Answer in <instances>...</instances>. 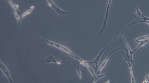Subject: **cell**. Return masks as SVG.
Segmentation results:
<instances>
[{
  "mask_svg": "<svg viewBox=\"0 0 149 83\" xmlns=\"http://www.w3.org/2000/svg\"><path fill=\"white\" fill-rule=\"evenodd\" d=\"M63 58V59H58V58L54 57L50 53H48V56L45 59H43V60H41V61L42 62V64H46V63L47 64V63H53L57 64V61H58V60L68 59V58Z\"/></svg>",
  "mask_w": 149,
  "mask_h": 83,
  "instance_id": "6da1fadb",
  "label": "cell"
},
{
  "mask_svg": "<svg viewBox=\"0 0 149 83\" xmlns=\"http://www.w3.org/2000/svg\"><path fill=\"white\" fill-rule=\"evenodd\" d=\"M1 70H2V72L4 75L7 77L9 82L12 83H13L11 77L10 73L8 68L4 64H3L1 61H0V65Z\"/></svg>",
  "mask_w": 149,
  "mask_h": 83,
  "instance_id": "7a4b0ae2",
  "label": "cell"
},
{
  "mask_svg": "<svg viewBox=\"0 0 149 83\" xmlns=\"http://www.w3.org/2000/svg\"><path fill=\"white\" fill-rule=\"evenodd\" d=\"M121 50H122V49H126H126H121V48H119V49H116V50H114L112 52L111 54H109L108 56V57L103 62L102 64L101 65H100V68H99V71H98V72L97 73V74L96 76H97L98 75H100V72H101L102 71L103 69V68H104V67H105V65H106L108 61L109 58H110V57L111 56L112 54L113 53H114V52L116 51H117L119 50H121Z\"/></svg>",
  "mask_w": 149,
  "mask_h": 83,
  "instance_id": "3957f363",
  "label": "cell"
},
{
  "mask_svg": "<svg viewBox=\"0 0 149 83\" xmlns=\"http://www.w3.org/2000/svg\"><path fill=\"white\" fill-rule=\"evenodd\" d=\"M126 54H124L123 52L121 51V54H123L124 56V60L126 61L127 62H130L132 63L133 66H134V63L133 60H132L131 57V56L130 54H128V50L127 48H126Z\"/></svg>",
  "mask_w": 149,
  "mask_h": 83,
  "instance_id": "277c9868",
  "label": "cell"
},
{
  "mask_svg": "<svg viewBox=\"0 0 149 83\" xmlns=\"http://www.w3.org/2000/svg\"><path fill=\"white\" fill-rule=\"evenodd\" d=\"M149 42V39L145 40L140 41H139V44L138 46H137L136 48L133 51V54H134L135 52L137 50L139 49L140 47L142 46H144L145 44L148 43Z\"/></svg>",
  "mask_w": 149,
  "mask_h": 83,
  "instance_id": "5b68a950",
  "label": "cell"
},
{
  "mask_svg": "<svg viewBox=\"0 0 149 83\" xmlns=\"http://www.w3.org/2000/svg\"><path fill=\"white\" fill-rule=\"evenodd\" d=\"M128 64L129 68L130 70V75H131V83H135V80L134 77L133 73L132 70V67L131 64L129 62H128Z\"/></svg>",
  "mask_w": 149,
  "mask_h": 83,
  "instance_id": "8992f818",
  "label": "cell"
},
{
  "mask_svg": "<svg viewBox=\"0 0 149 83\" xmlns=\"http://www.w3.org/2000/svg\"><path fill=\"white\" fill-rule=\"evenodd\" d=\"M85 66H86L87 67V68L88 69L89 72H90V73L91 74V75H92V76L95 79V78H96V76H95V72H94V70H93L92 68H91L90 66H89L87 64H85Z\"/></svg>",
  "mask_w": 149,
  "mask_h": 83,
  "instance_id": "52a82bcc",
  "label": "cell"
},
{
  "mask_svg": "<svg viewBox=\"0 0 149 83\" xmlns=\"http://www.w3.org/2000/svg\"><path fill=\"white\" fill-rule=\"evenodd\" d=\"M122 35L123 36V38L124 40H125V43H126V44L127 46V48L128 49V50L129 52L130 53V56H131V57L132 58V60H133L132 55H133V51H132L131 50V49H130L129 46L128 44V43H127V42L126 40V39H125L124 37L123 33Z\"/></svg>",
  "mask_w": 149,
  "mask_h": 83,
  "instance_id": "ba28073f",
  "label": "cell"
},
{
  "mask_svg": "<svg viewBox=\"0 0 149 83\" xmlns=\"http://www.w3.org/2000/svg\"><path fill=\"white\" fill-rule=\"evenodd\" d=\"M133 3L135 6V11H136L137 13L138 16H139L141 17H145L143 15L142 13H141V12H140V10L139 9L138 7L136 5V4H135L134 2H133Z\"/></svg>",
  "mask_w": 149,
  "mask_h": 83,
  "instance_id": "9c48e42d",
  "label": "cell"
},
{
  "mask_svg": "<svg viewBox=\"0 0 149 83\" xmlns=\"http://www.w3.org/2000/svg\"><path fill=\"white\" fill-rule=\"evenodd\" d=\"M108 74H101V75H98L97 76H96V78H95V80H94V83H96L97 81V80H99V79H100L101 78L103 77H104L105 76H106Z\"/></svg>",
  "mask_w": 149,
  "mask_h": 83,
  "instance_id": "30bf717a",
  "label": "cell"
},
{
  "mask_svg": "<svg viewBox=\"0 0 149 83\" xmlns=\"http://www.w3.org/2000/svg\"><path fill=\"white\" fill-rule=\"evenodd\" d=\"M77 72H78V74H79V78L80 79V80H81V82L82 83H83V80H82V76L81 74V72L80 70V69L79 67H78L77 68Z\"/></svg>",
  "mask_w": 149,
  "mask_h": 83,
  "instance_id": "8fae6325",
  "label": "cell"
},
{
  "mask_svg": "<svg viewBox=\"0 0 149 83\" xmlns=\"http://www.w3.org/2000/svg\"><path fill=\"white\" fill-rule=\"evenodd\" d=\"M149 83V77L148 74H146L145 80L143 82V83Z\"/></svg>",
  "mask_w": 149,
  "mask_h": 83,
  "instance_id": "7c38bea8",
  "label": "cell"
},
{
  "mask_svg": "<svg viewBox=\"0 0 149 83\" xmlns=\"http://www.w3.org/2000/svg\"><path fill=\"white\" fill-rule=\"evenodd\" d=\"M120 68H119L118 69V70H117L116 71V72H115V74H114V75H113V76L111 78V79H110V80H108V81L107 82H106V83H109L110 82V80H111L112 78L115 75V74H116V73L118 71V70H119V69H120Z\"/></svg>",
  "mask_w": 149,
  "mask_h": 83,
  "instance_id": "4fadbf2b",
  "label": "cell"
},
{
  "mask_svg": "<svg viewBox=\"0 0 149 83\" xmlns=\"http://www.w3.org/2000/svg\"><path fill=\"white\" fill-rule=\"evenodd\" d=\"M65 62H62L60 61H57V64H58V65H59L61 64H62V63H65Z\"/></svg>",
  "mask_w": 149,
  "mask_h": 83,
  "instance_id": "5bb4252c",
  "label": "cell"
}]
</instances>
